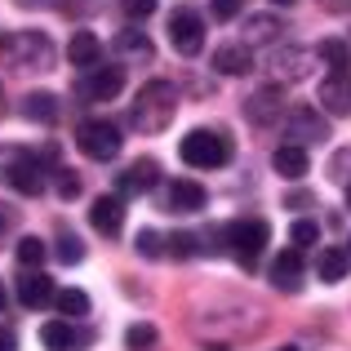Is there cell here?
Listing matches in <instances>:
<instances>
[{
    "label": "cell",
    "instance_id": "1",
    "mask_svg": "<svg viewBox=\"0 0 351 351\" xmlns=\"http://www.w3.org/2000/svg\"><path fill=\"white\" fill-rule=\"evenodd\" d=\"M178 116V89L169 80H147L134 94V107H129V125L138 134H165Z\"/></svg>",
    "mask_w": 351,
    "mask_h": 351
},
{
    "label": "cell",
    "instance_id": "2",
    "mask_svg": "<svg viewBox=\"0 0 351 351\" xmlns=\"http://www.w3.org/2000/svg\"><path fill=\"white\" fill-rule=\"evenodd\" d=\"M267 240H271L267 218H236V223H227L223 232H218V249H227L240 267L254 271L258 258H263V249H267Z\"/></svg>",
    "mask_w": 351,
    "mask_h": 351
},
{
    "label": "cell",
    "instance_id": "3",
    "mask_svg": "<svg viewBox=\"0 0 351 351\" xmlns=\"http://www.w3.org/2000/svg\"><path fill=\"white\" fill-rule=\"evenodd\" d=\"M178 156H182V165H191V169H223V165L236 156V143L227 138V129H191V134L178 143Z\"/></svg>",
    "mask_w": 351,
    "mask_h": 351
},
{
    "label": "cell",
    "instance_id": "4",
    "mask_svg": "<svg viewBox=\"0 0 351 351\" xmlns=\"http://www.w3.org/2000/svg\"><path fill=\"white\" fill-rule=\"evenodd\" d=\"M0 178L18 191V196H40L45 191V160L23 147H0Z\"/></svg>",
    "mask_w": 351,
    "mask_h": 351
},
{
    "label": "cell",
    "instance_id": "5",
    "mask_svg": "<svg viewBox=\"0 0 351 351\" xmlns=\"http://www.w3.org/2000/svg\"><path fill=\"white\" fill-rule=\"evenodd\" d=\"M0 58L5 62H14V67H23V71H45L49 67V58H53V49H49V40H45L40 32H5L0 36Z\"/></svg>",
    "mask_w": 351,
    "mask_h": 351
},
{
    "label": "cell",
    "instance_id": "6",
    "mask_svg": "<svg viewBox=\"0 0 351 351\" xmlns=\"http://www.w3.org/2000/svg\"><path fill=\"white\" fill-rule=\"evenodd\" d=\"M120 129L112 125L107 116H94V120H80V129H76V147H80V156H89V160H116L120 156Z\"/></svg>",
    "mask_w": 351,
    "mask_h": 351
},
{
    "label": "cell",
    "instance_id": "7",
    "mask_svg": "<svg viewBox=\"0 0 351 351\" xmlns=\"http://www.w3.org/2000/svg\"><path fill=\"white\" fill-rule=\"evenodd\" d=\"M285 138H289L293 147H316V143H325L329 138V120L320 107H307V103H298V107H289V116H285Z\"/></svg>",
    "mask_w": 351,
    "mask_h": 351
},
{
    "label": "cell",
    "instance_id": "8",
    "mask_svg": "<svg viewBox=\"0 0 351 351\" xmlns=\"http://www.w3.org/2000/svg\"><path fill=\"white\" fill-rule=\"evenodd\" d=\"M169 45L182 53V58H196L200 49H205V18L196 14V9H173L169 14Z\"/></svg>",
    "mask_w": 351,
    "mask_h": 351
},
{
    "label": "cell",
    "instance_id": "9",
    "mask_svg": "<svg viewBox=\"0 0 351 351\" xmlns=\"http://www.w3.org/2000/svg\"><path fill=\"white\" fill-rule=\"evenodd\" d=\"M125 89V67H89L85 76H80V98L85 103H112V98Z\"/></svg>",
    "mask_w": 351,
    "mask_h": 351
},
{
    "label": "cell",
    "instance_id": "10",
    "mask_svg": "<svg viewBox=\"0 0 351 351\" xmlns=\"http://www.w3.org/2000/svg\"><path fill=\"white\" fill-rule=\"evenodd\" d=\"M205 205H209V191L200 187L196 178H178L165 191V209H169V214H200Z\"/></svg>",
    "mask_w": 351,
    "mask_h": 351
},
{
    "label": "cell",
    "instance_id": "11",
    "mask_svg": "<svg viewBox=\"0 0 351 351\" xmlns=\"http://www.w3.org/2000/svg\"><path fill=\"white\" fill-rule=\"evenodd\" d=\"M156 182H160V165H156V160H134L125 173H116V196L120 200L143 196V191H152Z\"/></svg>",
    "mask_w": 351,
    "mask_h": 351
},
{
    "label": "cell",
    "instance_id": "12",
    "mask_svg": "<svg viewBox=\"0 0 351 351\" xmlns=\"http://www.w3.org/2000/svg\"><path fill=\"white\" fill-rule=\"evenodd\" d=\"M245 116L254 120V125H276V120H285V89L280 85H263L245 103Z\"/></svg>",
    "mask_w": 351,
    "mask_h": 351
},
{
    "label": "cell",
    "instance_id": "13",
    "mask_svg": "<svg viewBox=\"0 0 351 351\" xmlns=\"http://www.w3.org/2000/svg\"><path fill=\"white\" fill-rule=\"evenodd\" d=\"M53 293H58V285H53V276H45V271H23V280H18V302H23L27 311L49 307Z\"/></svg>",
    "mask_w": 351,
    "mask_h": 351
},
{
    "label": "cell",
    "instance_id": "14",
    "mask_svg": "<svg viewBox=\"0 0 351 351\" xmlns=\"http://www.w3.org/2000/svg\"><path fill=\"white\" fill-rule=\"evenodd\" d=\"M89 223H94L98 236H120V227H125V200L116 196H98L94 209H89Z\"/></svg>",
    "mask_w": 351,
    "mask_h": 351
},
{
    "label": "cell",
    "instance_id": "15",
    "mask_svg": "<svg viewBox=\"0 0 351 351\" xmlns=\"http://www.w3.org/2000/svg\"><path fill=\"white\" fill-rule=\"evenodd\" d=\"M40 343L49 347V351H76V347H85L89 343V334H80L76 329V320H45L40 325Z\"/></svg>",
    "mask_w": 351,
    "mask_h": 351
},
{
    "label": "cell",
    "instance_id": "16",
    "mask_svg": "<svg viewBox=\"0 0 351 351\" xmlns=\"http://www.w3.org/2000/svg\"><path fill=\"white\" fill-rule=\"evenodd\" d=\"M320 112L325 116H351V71L347 76L320 80Z\"/></svg>",
    "mask_w": 351,
    "mask_h": 351
},
{
    "label": "cell",
    "instance_id": "17",
    "mask_svg": "<svg viewBox=\"0 0 351 351\" xmlns=\"http://www.w3.org/2000/svg\"><path fill=\"white\" fill-rule=\"evenodd\" d=\"M267 276H271V285L280 293H298L302 289V249H285V254L271 263Z\"/></svg>",
    "mask_w": 351,
    "mask_h": 351
},
{
    "label": "cell",
    "instance_id": "18",
    "mask_svg": "<svg viewBox=\"0 0 351 351\" xmlns=\"http://www.w3.org/2000/svg\"><path fill=\"white\" fill-rule=\"evenodd\" d=\"M271 169L280 173L285 182H298V178H307V169H311V156L302 152V147L285 143V147H276V156H271Z\"/></svg>",
    "mask_w": 351,
    "mask_h": 351
},
{
    "label": "cell",
    "instance_id": "19",
    "mask_svg": "<svg viewBox=\"0 0 351 351\" xmlns=\"http://www.w3.org/2000/svg\"><path fill=\"white\" fill-rule=\"evenodd\" d=\"M67 58H71V67H80V71L98 67V62H103V40H98L94 32H71Z\"/></svg>",
    "mask_w": 351,
    "mask_h": 351
},
{
    "label": "cell",
    "instance_id": "20",
    "mask_svg": "<svg viewBox=\"0 0 351 351\" xmlns=\"http://www.w3.org/2000/svg\"><path fill=\"white\" fill-rule=\"evenodd\" d=\"M347 271H351V258H347V249L343 245H325L316 254V276L325 285H338V280H347Z\"/></svg>",
    "mask_w": 351,
    "mask_h": 351
},
{
    "label": "cell",
    "instance_id": "21",
    "mask_svg": "<svg viewBox=\"0 0 351 351\" xmlns=\"http://www.w3.org/2000/svg\"><path fill=\"white\" fill-rule=\"evenodd\" d=\"M276 36H280V18H271V14L245 18V49H249V53H254L258 45H271Z\"/></svg>",
    "mask_w": 351,
    "mask_h": 351
},
{
    "label": "cell",
    "instance_id": "22",
    "mask_svg": "<svg viewBox=\"0 0 351 351\" xmlns=\"http://www.w3.org/2000/svg\"><path fill=\"white\" fill-rule=\"evenodd\" d=\"M249 67H254V53H249L245 45H223V49H214V71H223V76H245Z\"/></svg>",
    "mask_w": 351,
    "mask_h": 351
},
{
    "label": "cell",
    "instance_id": "23",
    "mask_svg": "<svg viewBox=\"0 0 351 351\" xmlns=\"http://www.w3.org/2000/svg\"><path fill=\"white\" fill-rule=\"evenodd\" d=\"M116 53L120 58H134V62H147L152 58V40L138 27H125V32H116Z\"/></svg>",
    "mask_w": 351,
    "mask_h": 351
},
{
    "label": "cell",
    "instance_id": "24",
    "mask_svg": "<svg viewBox=\"0 0 351 351\" xmlns=\"http://www.w3.org/2000/svg\"><path fill=\"white\" fill-rule=\"evenodd\" d=\"M53 307L62 320H85L89 316V293L85 289H58L53 293Z\"/></svg>",
    "mask_w": 351,
    "mask_h": 351
},
{
    "label": "cell",
    "instance_id": "25",
    "mask_svg": "<svg viewBox=\"0 0 351 351\" xmlns=\"http://www.w3.org/2000/svg\"><path fill=\"white\" fill-rule=\"evenodd\" d=\"M316 58L329 62V76H347V67H351V45L347 40H320Z\"/></svg>",
    "mask_w": 351,
    "mask_h": 351
},
{
    "label": "cell",
    "instance_id": "26",
    "mask_svg": "<svg viewBox=\"0 0 351 351\" xmlns=\"http://www.w3.org/2000/svg\"><path fill=\"white\" fill-rule=\"evenodd\" d=\"M23 116L40 120V125H53V120H58V98L53 94H27L23 98Z\"/></svg>",
    "mask_w": 351,
    "mask_h": 351
},
{
    "label": "cell",
    "instance_id": "27",
    "mask_svg": "<svg viewBox=\"0 0 351 351\" xmlns=\"http://www.w3.org/2000/svg\"><path fill=\"white\" fill-rule=\"evenodd\" d=\"M14 254H18V267H23V271H40V263L49 258V249H45L40 236H23Z\"/></svg>",
    "mask_w": 351,
    "mask_h": 351
},
{
    "label": "cell",
    "instance_id": "28",
    "mask_svg": "<svg viewBox=\"0 0 351 351\" xmlns=\"http://www.w3.org/2000/svg\"><path fill=\"white\" fill-rule=\"evenodd\" d=\"M125 347H129V351H152V347H156V325H147V320L129 325V329H125Z\"/></svg>",
    "mask_w": 351,
    "mask_h": 351
},
{
    "label": "cell",
    "instance_id": "29",
    "mask_svg": "<svg viewBox=\"0 0 351 351\" xmlns=\"http://www.w3.org/2000/svg\"><path fill=\"white\" fill-rule=\"evenodd\" d=\"M289 240H293V249H307V245H316V240H320V227L311 223V218H298V223L289 227Z\"/></svg>",
    "mask_w": 351,
    "mask_h": 351
},
{
    "label": "cell",
    "instance_id": "30",
    "mask_svg": "<svg viewBox=\"0 0 351 351\" xmlns=\"http://www.w3.org/2000/svg\"><path fill=\"white\" fill-rule=\"evenodd\" d=\"M58 258L62 263H80V258H85V245H80V236H71V232H58Z\"/></svg>",
    "mask_w": 351,
    "mask_h": 351
},
{
    "label": "cell",
    "instance_id": "31",
    "mask_svg": "<svg viewBox=\"0 0 351 351\" xmlns=\"http://www.w3.org/2000/svg\"><path fill=\"white\" fill-rule=\"evenodd\" d=\"M156 5H160V0H120V14H125L129 23H143V18L156 14Z\"/></svg>",
    "mask_w": 351,
    "mask_h": 351
},
{
    "label": "cell",
    "instance_id": "32",
    "mask_svg": "<svg viewBox=\"0 0 351 351\" xmlns=\"http://www.w3.org/2000/svg\"><path fill=\"white\" fill-rule=\"evenodd\" d=\"M329 178L343 182V187H351V147H343V152L329 160Z\"/></svg>",
    "mask_w": 351,
    "mask_h": 351
},
{
    "label": "cell",
    "instance_id": "33",
    "mask_svg": "<svg viewBox=\"0 0 351 351\" xmlns=\"http://www.w3.org/2000/svg\"><path fill=\"white\" fill-rule=\"evenodd\" d=\"M196 240H200V236H191V232L169 236V245H173L169 254H173V258H196V254H200V249H196Z\"/></svg>",
    "mask_w": 351,
    "mask_h": 351
},
{
    "label": "cell",
    "instance_id": "34",
    "mask_svg": "<svg viewBox=\"0 0 351 351\" xmlns=\"http://www.w3.org/2000/svg\"><path fill=\"white\" fill-rule=\"evenodd\" d=\"M134 249H138L143 258H160V232H152V227H147V232H138Z\"/></svg>",
    "mask_w": 351,
    "mask_h": 351
},
{
    "label": "cell",
    "instance_id": "35",
    "mask_svg": "<svg viewBox=\"0 0 351 351\" xmlns=\"http://www.w3.org/2000/svg\"><path fill=\"white\" fill-rule=\"evenodd\" d=\"M58 196H62V200H76V196H80V178H76L71 169H58Z\"/></svg>",
    "mask_w": 351,
    "mask_h": 351
},
{
    "label": "cell",
    "instance_id": "36",
    "mask_svg": "<svg viewBox=\"0 0 351 351\" xmlns=\"http://www.w3.org/2000/svg\"><path fill=\"white\" fill-rule=\"evenodd\" d=\"M240 14V0H214V23H232Z\"/></svg>",
    "mask_w": 351,
    "mask_h": 351
},
{
    "label": "cell",
    "instance_id": "37",
    "mask_svg": "<svg viewBox=\"0 0 351 351\" xmlns=\"http://www.w3.org/2000/svg\"><path fill=\"white\" fill-rule=\"evenodd\" d=\"M320 9H329V14H351V0H320Z\"/></svg>",
    "mask_w": 351,
    "mask_h": 351
},
{
    "label": "cell",
    "instance_id": "38",
    "mask_svg": "<svg viewBox=\"0 0 351 351\" xmlns=\"http://www.w3.org/2000/svg\"><path fill=\"white\" fill-rule=\"evenodd\" d=\"M0 351H18V338H14V329H0Z\"/></svg>",
    "mask_w": 351,
    "mask_h": 351
},
{
    "label": "cell",
    "instance_id": "39",
    "mask_svg": "<svg viewBox=\"0 0 351 351\" xmlns=\"http://www.w3.org/2000/svg\"><path fill=\"white\" fill-rule=\"evenodd\" d=\"M5 302H9V293H5V285H0V311H5Z\"/></svg>",
    "mask_w": 351,
    "mask_h": 351
},
{
    "label": "cell",
    "instance_id": "40",
    "mask_svg": "<svg viewBox=\"0 0 351 351\" xmlns=\"http://www.w3.org/2000/svg\"><path fill=\"white\" fill-rule=\"evenodd\" d=\"M5 227H9V214H0V232H5Z\"/></svg>",
    "mask_w": 351,
    "mask_h": 351
},
{
    "label": "cell",
    "instance_id": "41",
    "mask_svg": "<svg viewBox=\"0 0 351 351\" xmlns=\"http://www.w3.org/2000/svg\"><path fill=\"white\" fill-rule=\"evenodd\" d=\"M271 5H293V0H271Z\"/></svg>",
    "mask_w": 351,
    "mask_h": 351
},
{
    "label": "cell",
    "instance_id": "42",
    "mask_svg": "<svg viewBox=\"0 0 351 351\" xmlns=\"http://www.w3.org/2000/svg\"><path fill=\"white\" fill-rule=\"evenodd\" d=\"M280 351H302V347H280Z\"/></svg>",
    "mask_w": 351,
    "mask_h": 351
},
{
    "label": "cell",
    "instance_id": "43",
    "mask_svg": "<svg viewBox=\"0 0 351 351\" xmlns=\"http://www.w3.org/2000/svg\"><path fill=\"white\" fill-rule=\"evenodd\" d=\"M18 5H36V0H18Z\"/></svg>",
    "mask_w": 351,
    "mask_h": 351
},
{
    "label": "cell",
    "instance_id": "44",
    "mask_svg": "<svg viewBox=\"0 0 351 351\" xmlns=\"http://www.w3.org/2000/svg\"><path fill=\"white\" fill-rule=\"evenodd\" d=\"M209 351H227V347H209Z\"/></svg>",
    "mask_w": 351,
    "mask_h": 351
},
{
    "label": "cell",
    "instance_id": "45",
    "mask_svg": "<svg viewBox=\"0 0 351 351\" xmlns=\"http://www.w3.org/2000/svg\"><path fill=\"white\" fill-rule=\"evenodd\" d=\"M347 205H351V187H347Z\"/></svg>",
    "mask_w": 351,
    "mask_h": 351
},
{
    "label": "cell",
    "instance_id": "46",
    "mask_svg": "<svg viewBox=\"0 0 351 351\" xmlns=\"http://www.w3.org/2000/svg\"><path fill=\"white\" fill-rule=\"evenodd\" d=\"M347 258H351V249H347Z\"/></svg>",
    "mask_w": 351,
    "mask_h": 351
}]
</instances>
